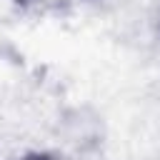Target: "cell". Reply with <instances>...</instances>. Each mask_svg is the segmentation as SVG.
I'll use <instances>...</instances> for the list:
<instances>
[{"label": "cell", "instance_id": "6da1fadb", "mask_svg": "<svg viewBox=\"0 0 160 160\" xmlns=\"http://www.w3.org/2000/svg\"><path fill=\"white\" fill-rule=\"evenodd\" d=\"M15 160H62V158L58 152H50V150H25Z\"/></svg>", "mask_w": 160, "mask_h": 160}, {"label": "cell", "instance_id": "3957f363", "mask_svg": "<svg viewBox=\"0 0 160 160\" xmlns=\"http://www.w3.org/2000/svg\"><path fill=\"white\" fill-rule=\"evenodd\" d=\"M12 2H18V5H28V2H35V0H12Z\"/></svg>", "mask_w": 160, "mask_h": 160}, {"label": "cell", "instance_id": "277c9868", "mask_svg": "<svg viewBox=\"0 0 160 160\" xmlns=\"http://www.w3.org/2000/svg\"><path fill=\"white\" fill-rule=\"evenodd\" d=\"M82 2H100V0H82Z\"/></svg>", "mask_w": 160, "mask_h": 160}, {"label": "cell", "instance_id": "7a4b0ae2", "mask_svg": "<svg viewBox=\"0 0 160 160\" xmlns=\"http://www.w3.org/2000/svg\"><path fill=\"white\" fill-rule=\"evenodd\" d=\"M155 28H158V38H160V0H158V8H155Z\"/></svg>", "mask_w": 160, "mask_h": 160}]
</instances>
